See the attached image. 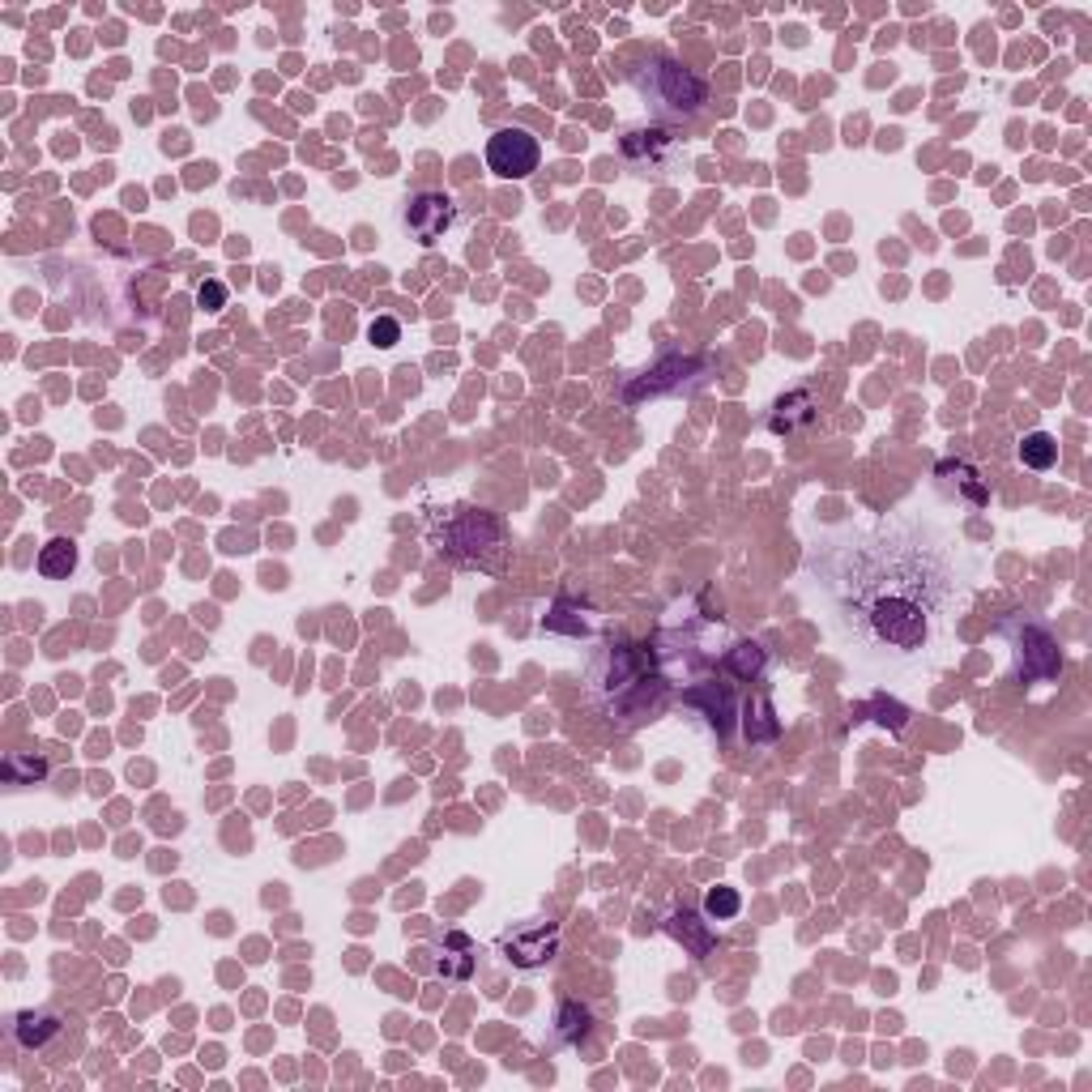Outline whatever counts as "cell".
<instances>
[{"mask_svg":"<svg viewBox=\"0 0 1092 1092\" xmlns=\"http://www.w3.org/2000/svg\"><path fill=\"white\" fill-rule=\"evenodd\" d=\"M837 594L854 632L880 649L913 653L931 640L952 598V572L921 538L888 529L841 555Z\"/></svg>","mask_w":1092,"mask_h":1092,"instance_id":"obj_1","label":"cell"},{"mask_svg":"<svg viewBox=\"0 0 1092 1092\" xmlns=\"http://www.w3.org/2000/svg\"><path fill=\"white\" fill-rule=\"evenodd\" d=\"M542 162V145L529 129H500L487 141V167L504 180H525L538 172Z\"/></svg>","mask_w":1092,"mask_h":1092,"instance_id":"obj_2","label":"cell"},{"mask_svg":"<svg viewBox=\"0 0 1092 1092\" xmlns=\"http://www.w3.org/2000/svg\"><path fill=\"white\" fill-rule=\"evenodd\" d=\"M453 223V201L440 197V192H423V197L415 201H406V227L415 231L423 244H431V239H440V231Z\"/></svg>","mask_w":1092,"mask_h":1092,"instance_id":"obj_3","label":"cell"},{"mask_svg":"<svg viewBox=\"0 0 1092 1092\" xmlns=\"http://www.w3.org/2000/svg\"><path fill=\"white\" fill-rule=\"evenodd\" d=\"M653 68H658V78H666V86L662 90H653L658 94V103L662 107H674V111H692L700 99H705V86H700L692 73H683L678 64H670V60H653Z\"/></svg>","mask_w":1092,"mask_h":1092,"instance_id":"obj_4","label":"cell"},{"mask_svg":"<svg viewBox=\"0 0 1092 1092\" xmlns=\"http://www.w3.org/2000/svg\"><path fill=\"white\" fill-rule=\"evenodd\" d=\"M73 568H78V547H73L68 538H52L39 551V572L47 580H64Z\"/></svg>","mask_w":1092,"mask_h":1092,"instance_id":"obj_5","label":"cell"},{"mask_svg":"<svg viewBox=\"0 0 1092 1092\" xmlns=\"http://www.w3.org/2000/svg\"><path fill=\"white\" fill-rule=\"evenodd\" d=\"M1020 461L1029 470H1050L1054 461H1058V440L1050 431H1033V435H1025L1020 440Z\"/></svg>","mask_w":1092,"mask_h":1092,"instance_id":"obj_6","label":"cell"},{"mask_svg":"<svg viewBox=\"0 0 1092 1092\" xmlns=\"http://www.w3.org/2000/svg\"><path fill=\"white\" fill-rule=\"evenodd\" d=\"M705 909H709V917L725 921V917H734V913L743 909V901H739V892H734V888H713V892L705 896Z\"/></svg>","mask_w":1092,"mask_h":1092,"instance_id":"obj_7","label":"cell"},{"mask_svg":"<svg viewBox=\"0 0 1092 1092\" xmlns=\"http://www.w3.org/2000/svg\"><path fill=\"white\" fill-rule=\"evenodd\" d=\"M368 337H372V346L388 350V346H397V337H401V325H397L393 317H380V321H372Z\"/></svg>","mask_w":1092,"mask_h":1092,"instance_id":"obj_8","label":"cell"},{"mask_svg":"<svg viewBox=\"0 0 1092 1092\" xmlns=\"http://www.w3.org/2000/svg\"><path fill=\"white\" fill-rule=\"evenodd\" d=\"M223 303H227V286H223V282H205V286H201V307L218 312Z\"/></svg>","mask_w":1092,"mask_h":1092,"instance_id":"obj_9","label":"cell"}]
</instances>
